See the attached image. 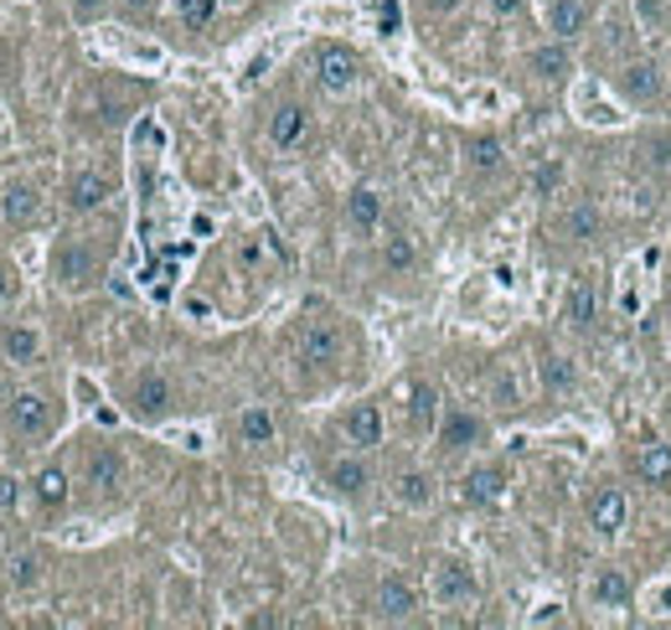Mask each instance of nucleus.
I'll use <instances>...</instances> for the list:
<instances>
[{
	"instance_id": "nucleus-1",
	"label": "nucleus",
	"mask_w": 671,
	"mask_h": 630,
	"mask_svg": "<svg viewBox=\"0 0 671 630\" xmlns=\"http://www.w3.org/2000/svg\"><path fill=\"white\" fill-rule=\"evenodd\" d=\"M52 424H58V404L42 388L11 393V404H6V435L11 439H47Z\"/></svg>"
},
{
	"instance_id": "nucleus-2",
	"label": "nucleus",
	"mask_w": 671,
	"mask_h": 630,
	"mask_svg": "<svg viewBox=\"0 0 671 630\" xmlns=\"http://www.w3.org/2000/svg\"><path fill=\"white\" fill-rule=\"evenodd\" d=\"M47 274L58 289H89L99 280V254L83 238H58L47 254Z\"/></svg>"
},
{
	"instance_id": "nucleus-3",
	"label": "nucleus",
	"mask_w": 671,
	"mask_h": 630,
	"mask_svg": "<svg viewBox=\"0 0 671 630\" xmlns=\"http://www.w3.org/2000/svg\"><path fill=\"white\" fill-rule=\"evenodd\" d=\"M124 408H130L134 419H145V424L165 419V414L176 408V383H171L161 367H145V373L130 383V393H124Z\"/></svg>"
},
{
	"instance_id": "nucleus-4",
	"label": "nucleus",
	"mask_w": 671,
	"mask_h": 630,
	"mask_svg": "<svg viewBox=\"0 0 671 630\" xmlns=\"http://www.w3.org/2000/svg\"><path fill=\"white\" fill-rule=\"evenodd\" d=\"M362 78V58L346 42H321L315 47V83L326 93H352Z\"/></svg>"
},
{
	"instance_id": "nucleus-5",
	"label": "nucleus",
	"mask_w": 671,
	"mask_h": 630,
	"mask_svg": "<svg viewBox=\"0 0 671 630\" xmlns=\"http://www.w3.org/2000/svg\"><path fill=\"white\" fill-rule=\"evenodd\" d=\"M429 595L434 604H445V610H455V604H470L480 595V579L476 569L465 563V558H439L434 563V579H429Z\"/></svg>"
},
{
	"instance_id": "nucleus-6",
	"label": "nucleus",
	"mask_w": 671,
	"mask_h": 630,
	"mask_svg": "<svg viewBox=\"0 0 671 630\" xmlns=\"http://www.w3.org/2000/svg\"><path fill=\"white\" fill-rule=\"evenodd\" d=\"M342 352H346L342 326H336L331 315H311L305 331H299V362H305V367H336Z\"/></svg>"
},
{
	"instance_id": "nucleus-7",
	"label": "nucleus",
	"mask_w": 671,
	"mask_h": 630,
	"mask_svg": "<svg viewBox=\"0 0 671 630\" xmlns=\"http://www.w3.org/2000/svg\"><path fill=\"white\" fill-rule=\"evenodd\" d=\"M114 196V181L104 176V171H93V165H83V171H73L68 176V186H62V207L78 212V217H89V212H99Z\"/></svg>"
},
{
	"instance_id": "nucleus-8",
	"label": "nucleus",
	"mask_w": 671,
	"mask_h": 630,
	"mask_svg": "<svg viewBox=\"0 0 671 630\" xmlns=\"http://www.w3.org/2000/svg\"><path fill=\"white\" fill-rule=\"evenodd\" d=\"M83 486H89L99 501H114L124 491V455L114 445H99L89 455V466H83Z\"/></svg>"
},
{
	"instance_id": "nucleus-9",
	"label": "nucleus",
	"mask_w": 671,
	"mask_h": 630,
	"mask_svg": "<svg viewBox=\"0 0 671 630\" xmlns=\"http://www.w3.org/2000/svg\"><path fill=\"white\" fill-rule=\"evenodd\" d=\"M42 217V192L31 181H0V223L6 227H37Z\"/></svg>"
},
{
	"instance_id": "nucleus-10",
	"label": "nucleus",
	"mask_w": 671,
	"mask_h": 630,
	"mask_svg": "<svg viewBox=\"0 0 671 630\" xmlns=\"http://www.w3.org/2000/svg\"><path fill=\"white\" fill-rule=\"evenodd\" d=\"M434 435H439V450H445V455H465V450H476L480 439H486V419L470 414V408H449Z\"/></svg>"
},
{
	"instance_id": "nucleus-11",
	"label": "nucleus",
	"mask_w": 671,
	"mask_h": 630,
	"mask_svg": "<svg viewBox=\"0 0 671 630\" xmlns=\"http://www.w3.org/2000/svg\"><path fill=\"white\" fill-rule=\"evenodd\" d=\"M326 486L342 496V501H362V496L373 491V466L362 460V450L357 455H336V460L326 466Z\"/></svg>"
},
{
	"instance_id": "nucleus-12",
	"label": "nucleus",
	"mask_w": 671,
	"mask_h": 630,
	"mask_svg": "<svg viewBox=\"0 0 671 630\" xmlns=\"http://www.w3.org/2000/svg\"><path fill=\"white\" fill-rule=\"evenodd\" d=\"M305 140H311V109L305 104L289 99V104H279L268 114V145H274V151H299Z\"/></svg>"
},
{
	"instance_id": "nucleus-13",
	"label": "nucleus",
	"mask_w": 671,
	"mask_h": 630,
	"mask_svg": "<svg viewBox=\"0 0 671 630\" xmlns=\"http://www.w3.org/2000/svg\"><path fill=\"white\" fill-rule=\"evenodd\" d=\"M614 89H620V99L636 104V109L657 104L661 99V68L657 62H626V68L614 73Z\"/></svg>"
},
{
	"instance_id": "nucleus-14",
	"label": "nucleus",
	"mask_w": 671,
	"mask_h": 630,
	"mask_svg": "<svg viewBox=\"0 0 671 630\" xmlns=\"http://www.w3.org/2000/svg\"><path fill=\"white\" fill-rule=\"evenodd\" d=\"M507 486H511L507 466H476V470H465L460 480V501L465 507H496L507 496Z\"/></svg>"
},
{
	"instance_id": "nucleus-15",
	"label": "nucleus",
	"mask_w": 671,
	"mask_h": 630,
	"mask_svg": "<svg viewBox=\"0 0 671 630\" xmlns=\"http://www.w3.org/2000/svg\"><path fill=\"white\" fill-rule=\"evenodd\" d=\"M383 429H388V424H383V408L377 404H352L346 408V419H342V435H346V445H352V450H377V445H383Z\"/></svg>"
},
{
	"instance_id": "nucleus-16",
	"label": "nucleus",
	"mask_w": 671,
	"mask_h": 630,
	"mask_svg": "<svg viewBox=\"0 0 671 630\" xmlns=\"http://www.w3.org/2000/svg\"><path fill=\"white\" fill-rule=\"evenodd\" d=\"M373 610L377 620H414L418 616V589L403 579V573H388L373 595Z\"/></svg>"
},
{
	"instance_id": "nucleus-17",
	"label": "nucleus",
	"mask_w": 671,
	"mask_h": 630,
	"mask_svg": "<svg viewBox=\"0 0 671 630\" xmlns=\"http://www.w3.org/2000/svg\"><path fill=\"white\" fill-rule=\"evenodd\" d=\"M403 419H408V435H434L439 429V388L434 383H408V404H403Z\"/></svg>"
},
{
	"instance_id": "nucleus-18",
	"label": "nucleus",
	"mask_w": 671,
	"mask_h": 630,
	"mask_svg": "<svg viewBox=\"0 0 671 630\" xmlns=\"http://www.w3.org/2000/svg\"><path fill=\"white\" fill-rule=\"evenodd\" d=\"M31 496H37V507L52 517V511H68V501H73V476L62 466H42L37 476H31Z\"/></svg>"
},
{
	"instance_id": "nucleus-19",
	"label": "nucleus",
	"mask_w": 671,
	"mask_h": 630,
	"mask_svg": "<svg viewBox=\"0 0 671 630\" xmlns=\"http://www.w3.org/2000/svg\"><path fill=\"white\" fill-rule=\"evenodd\" d=\"M589 527H594L599 538H614L626 527V491L620 486H604V491L589 496Z\"/></svg>"
},
{
	"instance_id": "nucleus-20",
	"label": "nucleus",
	"mask_w": 671,
	"mask_h": 630,
	"mask_svg": "<svg viewBox=\"0 0 671 630\" xmlns=\"http://www.w3.org/2000/svg\"><path fill=\"white\" fill-rule=\"evenodd\" d=\"M393 501L408 507V511L434 507V476H429V470H418V466L393 470Z\"/></svg>"
},
{
	"instance_id": "nucleus-21",
	"label": "nucleus",
	"mask_w": 671,
	"mask_h": 630,
	"mask_svg": "<svg viewBox=\"0 0 671 630\" xmlns=\"http://www.w3.org/2000/svg\"><path fill=\"white\" fill-rule=\"evenodd\" d=\"M630 579L626 569H614V563H604V569L594 573V585H589V600H594V610H626L630 604Z\"/></svg>"
},
{
	"instance_id": "nucleus-22",
	"label": "nucleus",
	"mask_w": 671,
	"mask_h": 630,
	"mask_svg": "<svg viewBox=\"0 0 671 630\" xmlns=\"http://www.w3.org/2000/svg\"><path fill=\"white\" fill-rule=\"evenodd\" d=\"M377 223H383V196L373 186H352L346 192V227L367 238V233H377Z\"/></svg>"
},
{
	"instance_id": "nucleus-23",
	"label": "nucleus",
	"mask_w": 671,
	"mask_h": 630,
	"mask_svg": "<svg viewBox=\"0 0 671 630\" xmlns=\"http://www.w3.org/2000/svg\"><path fill=\"white\" fill-rule=\"evenodd\" d=\"M0 357L11 362V367H31V362L42 357V331L21 326V321H16V326H6V331H0Z\"/></svg>"
},
{
	"instance_id": "nucleus-24",
	"label": "nucleus",
	"mask_w": 671,
	"mask_h": 630,
	"mask_svg": "<svg viewBox=\"0 0 671 630\" xmlns=\"http://www.w3.org/2000/svg\"><path fill=\"white\" fill-rule=\"evenodd\" d=\"M563 321H568L573 331H594L599 301H594V285H589V280H573V285H568V295H563Z\"/></svg>"
},
{
	"instance_id": "nucleus-25",
	"label": "nucleus",
	"mask_w": 671,
	"mask_h": 630,
	"mask_svg": "<svg viewBox=\"0 0 671 630\" xmlns=\"http://www.w3.org/2000/svg\"><path fill=\"white\" fill-rule=\"evenodd\" d=\"M527 68H532V78H542V83H563V78L573 73V52H568V42H548L527 58Z\"/></svg>"
},
{
	"instance_id": "nucleus-26",
	"label": "nucleus",
	"mask_w": 671,
	"mask_h": 630,
	"mask_svg": "<svg viewBox=\"0 0 671 630\" xmlns=\"http://www.w3.org/2000/svg\"><path fill=\"white\" fill-rule=\"evenodd\" d=\"M548 27H552V37H558V42H573V37L589 27V0H552Z\"/></svg>"
},
{
	"instance_id": "nucleus-27",
	"label": "nucleus",
	"mask_w": 671,
	"mask_h": 630,
	"mask_svg": "<svg viewBox=\"0 0 671 630\" xmlns=\"http://www.w3.org/2000/svg\"><path fill=\"white\" fill-rule=\"evenodd\" d=\"M501 161H507V151H501V140H496V135H476L470 145H465V165H470V176H496Z\"/></svg>"
},
{
	"instance_id": "nucleus-28",
	"label": "nucleus",
	"mask_w": 671,
	"mask_h": 630,
	"mask_svg": "<svg viewBox=\"0 0 671 630\" xmlns=\"http://www.w3.org/2000/svg\"><path fill=\"white\" fill-rule=\"evenodd\" d=\"M599 227H604V212L583 196V202H573L568 207V217H563V238H573V243H589V238H599Z\"/></svg>"
},
{
	"instance_id": "nucleus-29",
	"label": "nucleus",
	"mask_w": 671,
	"mask_h": 630,
	"mask_svg": "<svg viewBox=\"0 0 671 630\" xmlns=\"http://www.w3.org/2000/svg\"><path fill=\"white\" fill-rule=\"evenodd\" d=\"M636 476H641L645 486H667L671 480V445H657V439H651V445L636 455Z\"/></svg>"
},
{
	"instance_id": "nucleus-30",
	"label": "nucleus",
	"mask_w": 671,
	"mask_h": 630,
	"mask_svg": "<svg viewBox=\"0 0 671 630\" xmlns=\"http://www.w3.org/2000/svg\"><path fill=\"white\" fill-rule=\"evenodd\" d=\"M274 429H279V424H274V414H268V408H243L238 414V439L243 445H268V439H274Z\"/></svg>"
},
{
	"instance_id": "nucleus-31",
	"label": "nucleus",
	"mask_w": 671,
	"mask_h": 630,
	"mask_svg": "<svg viewBox=\"0 0 671 630\" xmlns=\"http://www.w3.org/2000/svg\"><path fill=\"white\" fill-rule=\"evenodd\" d=\"M414 264H418L414 238H408V233H388V238H383V270H388V274H408Z\"/></svg>"
},
{
	"instance_id": "nucleus-32",
	"label": "nucleus",
	"mask_w": 671,
	"mask_h": 630,
	"mask_svg": "<svg viewBox=\"0 0 671 630\" xmlns=\"http://www.w3.org/2000/svg\"><path fill=\"white\" fill-rule=\"evenodd\" d=\"M537 373H542V388H548V393H568L573 383H579V373H573V362L558 357V352H548V357L537 362Z\"/></svg>"
},
{
	"instance_id": "nucleus-33",
	"label": "nucleus",
	"mask_w": 671,
	"mask_h": 630,
	"mask_svg": "<svg viewBox=\"0 0 671 630\" xmlns=\"http://www.w3.org/2000/svg\"><path fill=\"white\" fill-rule=\"evenodd\" d=\"M6 579H11L16 589L42 585V558H37V553H16V558H11V569H6Z\"/></svg>"
},
{
	"instance_id": "nucleus-34",
	"label": "nucleus",
	"mask_w": 671,
	"mask_h": 630,
	"mask_svg": "<svg viewBox=\"0 0 671 630\" xmlns=\"http://www.w3.org/2000/svg\"><path fill=\"white\" fill-rule=\"evenodd\" d=\"M563 181H568V165H563V161H542V165L532 171V192H537V196H552L558 186H563Z\"/></svg>"
},
{
	"instance_id": "nucleus-35",
	"label": "nucleus",
	"mask_w": 671,
	"mask_h": 630,
	"mask_svg": "<svg viewBox=\"0 0 671 630\" xmlns=\"http://www.w3.org/2000/svg\"><path fill=\"white\" fill-rule=\"evenodd\" d=\"M176 16L186 27H207L212 16H217V0H176Z\"/></svg>"
},
{
	"instance_id": "nucleus-36",
	"label": "nucleus",
	"mask_w": 671,
	"mask_h": 630,
	"mask_svg": "<svg viewBox=\"0 0 671 630\" xmlns=\"http://www.w3.org/2000/svg\"><path fill=\"white\" fill-rule=\"evenodd\" d=\"M16 295H21V270L0 258V311H6V305H16Z\"/></svg>"
},
{
	"instance_id": "nucleus-37",
	"label": "nucleus",
	"mask_w": 671,
	"mask_h": 630,
	"mask_svg": "<svg viewBox=\"0 0 671 630\" xmlns=\"http://www.w3.org/2000/svg\"><path fill=\"white\" fill-rule=\"evenodd\" d=\"M636 16H641L645 27H667V16H671V0H636Z\"/></svg>"
},
{
	"instance_id": "nucleus-38",
	"label": "nucleus",
	"mask_w": 671,
	"mask_h": 630,
	"mask_svg": "<svg viewBox=\"0 0 671 630\" xmlns=\"http://www.w3.org/2000/svg\"><path fill=\"white\" fill-rule=\"evenodd\" d=\"M398 21H403L398 0H383V6H377V31H383V37H393V31H398Z\"/></svg>"
},
{
	"instance_id": "nucleus-39",
	"label": "nucleus",
	"mask_w": 671,
	"mask_h": 630,
	"mask_svg": "<svg viewBox=\"0 0 671 630\" xmlns=\"http://www.w3.org/2000/svg\"><path fill=\"white\" fill-rule=\"evenodd\" d=\"M68 6H73L78 21H99V16L109 11V0H68Z\"/></svg>"
},
{
	"instance_id": "nucleus-40",
	"label": "nucleus",
	"mask_w": 671,
	"mask_h": 630,
	"mask_svg": "<svg viewBox=\"0 0 671 630\" xmlns=\"http://www.w3.org/2000/svg\"><path fill=\"white\" fill-rule=\"evenodd\" d=\"M496 398H501V408H517V383H511L507 373L496 377Z\"/></svg>"
},
{
	"instance_id": "nucleus-41",
	"label": "nucleus",
	"mask_w": 671,
	"mask_h": 630,
	"mask_svg": "<svg viewBox=\"0 0 671 630\" xmlns=\"http://www.w3.org/2000/svg\"><path fill=\"white\" fill-rule=\"evenodd\" d=\"M418 6H424L429 16H455V11L465 6V0H418Z\"/></svg>"
},
{
	"instance_id": "nucleus-42",
	"label": "nucleus",
	"mask_w": 671,
	"mask_h": 630,
	"mask_svg": "<svg viewBox=\"0 0 671 630\" xmlns=\"http://www.w3.org/2000/svg\"><path fill=\"white\" fill-rule=\"evenodd\" d=\"M16 496H21V480L0 476V507H16Z\"/></svg>"
},
{
	"instance_id": "nucleus-43",
	"label": "nucleus",
	"mask_w": 671,
	"mask_h": 630,
	"mask_svg": "<svg viewBox=\"0 0 671 630\" xmlns=\"http://www.w3.org/2000/svg\"><path fill=\"white\" fill-rule=\"evenodd\" d=\"M491 11H496V16H522L527 0H491Z\"/></svg>"
},
{
	"instance_id": "nucleus-44",
	"label": "nucleus",
	"mask_w": 671,
	"mask_h": 630,
	"mask_svg": "<svg viewBox=\"0 0 671 630\" xmlns=\"http://www.w3.org/2000/svg\"><path fill=\"white\" fill-rule=\"evenodd\" d=\"M150 11H155V0H124V16H134V21L150 16Z\"/></svg>"
}]
</instances>
